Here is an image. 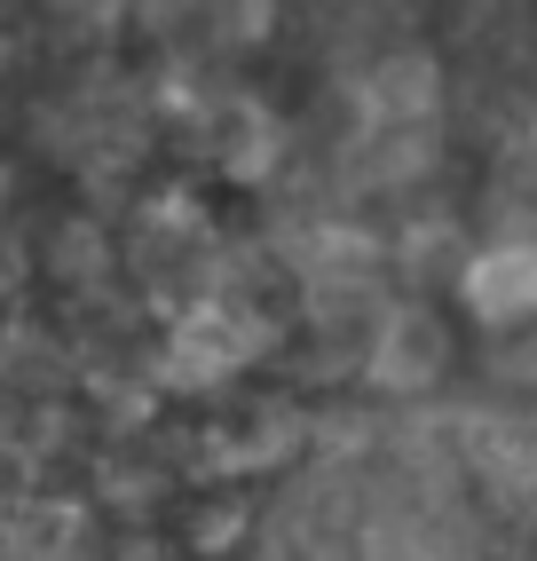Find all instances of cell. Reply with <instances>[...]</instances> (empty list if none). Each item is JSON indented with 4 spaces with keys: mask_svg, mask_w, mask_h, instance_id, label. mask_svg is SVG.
I'll list each match as a JSON object with an SVG mask.
<instances>
[{
    "mask_svg": "<svg viewBox=\"0 0 537 561\" xmlns=\"http://www.w3.org/2000/svg\"><path fill=\"white\" fill-rule=\"evenodd\" d=\"M435 356H443V332L427 324V317H388L379 324V341H372V364H379V380L388 388H419L435 371Z\"/></svg>",
    "mask_w": 537,
    "mask_h": 561,
    "instance_id": "3",
    "label": "cell"
},
{
    "mask_svg": "<svg viewBox=\"0 0 537 561\" xmlns=\"http://www.w3.org/2000/svg\"><path fill=\"white\" fill-rule=\"evenodd\" d=\"M467 301L482 324H529L537 317V245H490L467 270Z\"/></svg>",
    "mask_w": 537,
    "mask_h": 561,
    "instance_id": "1",
    "label": "cell"
},
{
    "mask_svg": "<svg viewBox=\"0 0 537 561\" xmlns=\"http://www.w3.org/2000/svg\"><path fill=\"white\" fill-rule=\"evenodd\" d=\"M467 459H475V474L490 482V499L506 506V514H537V435H529V427H490V435H475Z\"/></svg>",
    "mask_w": 537,
    "mask_h": 561,
    "instance_id": "2",
    "label": "cell"
}]
</instances>
